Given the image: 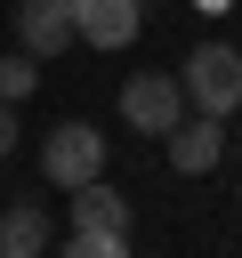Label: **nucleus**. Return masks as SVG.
Returning <instances> with one entry per match:
<instances>
[{
	"mask_svg": "<svg viewBox=\"0 0 242 258\" xmlns=\"http://www.w3.org/2000/svg\"><path fill=\"white\" fill-rule=\"evenodd\" d=\"M177 89H186L194 113H242V48L234 40H202L177 64Z\"/></svg>",
	"mask_w": 242,
	"mask_h": 258,
	"instance_id": "1",
	"label": "nucleus"
},
{
	"mask_svg": "<svg viewBox=\"0 0 242 258\" xmlns=\"http://www.w3.org/2000/svg\"><path fill=\"white\" fill-rule=\"evenodd\" d=\"M186 113H194V105H186L177 73H129V81H121V121H129L137 137H169Z\"/></svg>",
	"mask_w": 242,
	"mask_h": 258,
	"instance_id": "2",
	"label": "nucleus"
},
{
	"mask_svg": "<svg viewBox=\"0 0 242 258\" xmlns=\"http://www.w3.org/2000/svg\"><path fill=\"white\" fill-rule=\"evenodd\" d=\"M40 177L48 185H89V177H105V137L89 129V121H56L48 137H40Z\"/></svg>",
	"mask_w": 242,
	"mask_h": 258,
	"instance_id": "3",
	"label": "nucleus"
},
{
	"mask_svg": "<svg viewBox=\"0 0 242 258\" xmlns=\"http://www.w3.org/2000/svg\"><path fill=\"white\" fill-rule=\"evenodd\" d=\"M161 145H169V169H177V177H210V169L226 161L234 137H226V113H186Z\"/></svg>",
	"mask_w": 242,
	"mask_h": 258,
	"instance_id": "4",
	"label": "nucleus"
},
{
	"mask_svg": "<svg viewBox=\"0 0 242 258\" xmlns=\"http://www.w3.org/2000/svg\"><path fill=\"white\" fill-rule=\"evenodd\" d=\"M73 226H81V234H97V242L121 258V250H129V194H121V185H105V177L73 185Z\"/></svg>",
	"mask_w": 242,
	"mask_h": 258,
	"instance_id": "5",
	"label": "nucleus"
},
{
	"mask_svg": "<svg viewBox=\"0 0 242 258\" xmlns=\"http://www.w3.org/2000/svg\"><path fill=\"white\" fill-rule=\"evenodd\" d=\"M145 24V0H73V40L89 48H129Z\"/></svg>",
	"mask_w": 242,
	"mask_h": 258,
	"instance_id": "6",
	"label": "nucleus"
},
{
	"mask_svg": "<svg viewBox=\"0 0 242 258\" xmlns=\"http://www.w3.org/2000/svg\"><path fill=\"white\" fill-rule=\"evenodd\" d=\"M16 48L32 56L73 48V0H16Z\"/></svg>",
	"mask_w": 242,
	"mask_h": 258,
	"instance_id": "7",
	"label": "nucleus"
},
{
	"mask_svg": "<svg viewBox=\"0 0 242 258\" xmlns=\"http://www.w3.org/2000/svg\"><path fill=\"white\" fill-rule=\"evenodd\" d=\"M32 250H48V218L32 202H8L0 210V258H32Z\"/></svg>",
	"mask_w": 242,
	"mask_h": 258,
	"instance_id": "8",
	"label": "nucleus"
},
{
	"mask_svg": "<svg viewBox=\"0 0 242 258\" xmlns=\"http://www.w3.org/2000/svg\"><path fill=\"white\" fill-rule=\"evenodd\" d=\"M32 89H40V56H32V48H8V56H0V97L24 105Z\"/></svg>",
	"mask_w": 242,
	"mask_h": 258,
	"instance_id": "9",
	"label": "nucleus"
},
{
	"mask_svg": "<svg viewBox=\"0 0 242 258\" xmlns=\"http://www.w3.org/2000/svg\"><path fill=\"white\" fill-rule=\"evenodd\" d=\"M8 153H16V105L0 97V161H8Z\"/></svg>",
	"mask_w": 242,
	"mask_h": 258,
	"instance_id": "10",
	"label": "nucleus"
},
{
	"mask_svg": "<svg viewBox=\"0 0 242 258\" xmlns=\"http://www.w3.org/2000/svg\"><path fill=\"white\" fill-rule=\"evenodd\" d=\"M194 8H226V0H194Z\"/></svg>",
	"mask_w": 242,
	"mask_h": 258,
	"instance_id": "11",
	"label": "nucleus"
},
{
	"mask_svg": "<svg viewBox=\"0 0 242 258\" xmlns=\"http://www.w3.org/2000/svg\"><path fill=\"white\" fill-rule=\"evenodd\" d=\"M234 145H242V137H234Z\"/></svg>",
	"mask_w": 242,
	"mask_h": 258,
	"instance_id": "12",
	"label": "nucleus"
}]
</instances>
